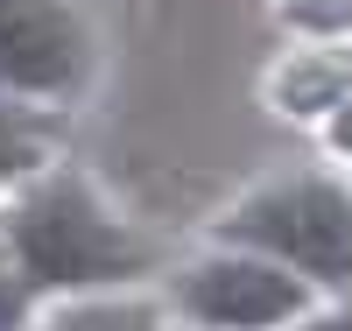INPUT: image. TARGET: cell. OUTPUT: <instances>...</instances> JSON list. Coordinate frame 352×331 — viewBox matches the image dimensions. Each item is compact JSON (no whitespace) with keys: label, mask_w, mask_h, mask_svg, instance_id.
Returning <instances> with one entry per match:
<instances>
[{"label":"cell","mask_w":352,"mask_h":331,"mask_svg":"<svg viewBox=\"0 0 352 331\" xmlns=\"http://www.w3.org/2000/svg\"><path fill=\"white\" fill-rule=\"evenodd\" d=\"M8 247L14 268L36 289H92V282H120L141 275V239L99 204L92 184L78 176H43L14 212H8Z\"/></svg>","instance_id":"obj_1"},{"label":"cell","mask_w":352,"mask_h":331,"mask_svg":"<svg viewBox=\"0 0 352 331\" xmlns=\"http://www.w3.org/2000/svg\"><path fill=\"white\" fill-rule=\"evenodd\" d=\"M226 233L247 239V247H268L282 261H296L317 282H345L352 275V204L331 184L261 191V197H247L240 212L226 219Z\"/></svg>","instance_id":"obj_2"},{"label":"cell","mask_w":352,"mask_h":331,"mask_svg":"<svg viewBox=\"0 0 352 331\" xmlns=\"http://www.w3.org/2000/svg\"><path fill=\"white\" fill-rule=\"evenodd\" d=\"M92 78V28L78 0H0V85L64 99Z\"/></svg>","instance_id":"obj_3"},{"label":"cell","mask_w":352,"mask_h":331,"mask_svg":"<svg viewBox=\"0 0 352 331\" xmlns=\"http://www.w3.org/2000/svg\"><path fill=\"white\" fill-rule=\"evenodd\" d=\"M184 303L204 324H219V331H268V324L303 310V282L282 275L275 261L219 254V261H197L184 275Z\"/></svg>","instance_id":"obj_4"},{"label":"cell","mask_w":352,"mask_h":331,"mask_svg":"<svg viewBox=\"0 0 352 331\" xmlns=\"http://www.w3.org/2000/svg\"><path fill=\"white\" fill-rule=\"evenodd\" d=\"M43 162H50V120L36 106L0 99V184H14V176L43 169Z\"/></svg>","instance_id":"obj_5"},{"label":"cell","mask_w":352,"mask_h":331,"mask_svg":"<svg viewBox=\"0 0 352 331\" xmlns=\"http://www.w3.org/2000/svg\"><path fill=\"white\" fill-rule=\"evenodd\" d=\"M50 331H155V317L141 303H85V310H64Z\"/></svg>","instance_id":"obj_6"},{"label":"cell","mask_w":352,"mask_h":331,"mask_svg":"<svg viewBox=\"0 0 352 331\" xmlns=\"http://www.w3.org/2000/svg\"><path fill=\"white\" fill-rule=\"evenodd\" d=\"M0 331H21V289L0 275Z\"/></svg>","instance_id":"obj_7"},{"label":"cell","mask_w":352,"mask_h":331,"mask_svg":"<svg viewBox=\"0 0 352 331\" xmlns=\"http://www.w3.org/2000/svg\"><path fill=\"white\" fill-rule=\"evenodd\" d=\"M310 331H352V317H324V324H310Z\"/></svg>","instance_id":"obj_8"}]
</instances>
